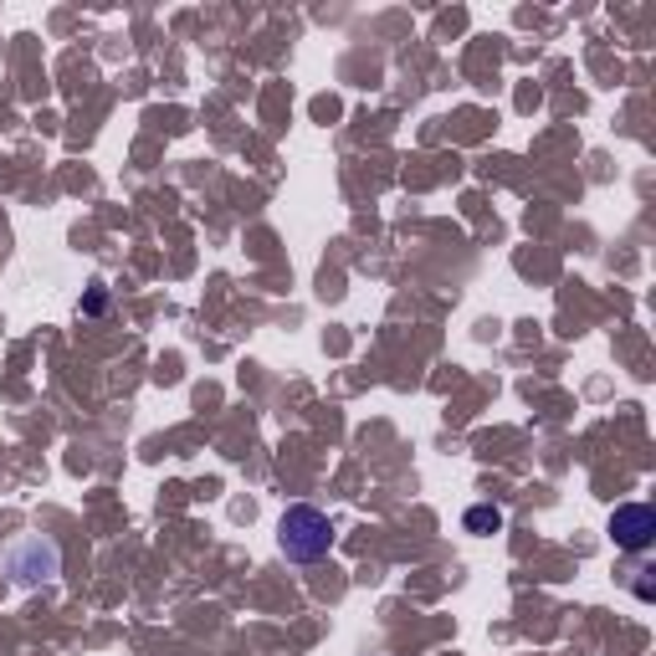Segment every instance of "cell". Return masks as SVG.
I'll use <instances>...</instances> for the list:
<instances>
[{
    "instance_id": "2",
    "label": "cell",
    "mask_w": 656,
    "mask_h": 656,
    "mask_svg": "<svg viewBox=\"0 0 656 656\" xmlns=\"http://www.w3.org/2000/svg\"><path fill=\"white\" fill-rule=\"evenodd\" d=\"M5 570H11V580L16 585H51L57 580V544L47 539H21L11 554H5Z\"/></svg>"
},
{
    "instance_id": "5",
    "label": "cell",
    "mask_w": 656,
    "mask_h": 656,
    "mask_svg": "<svg viewBox=\"0 0 656 656\" xmlns=\"http://www.w3.org/2000/svg\"><path fill=\"white\" fill-rule=\"evenodd\" d=\"M103 303H108V293H103V287H98V293H93V298H87V303H83V313H103Z\"/></svg>"
},
{
    "instance_id": "4",
    "label": "cell",
    "mask_w": 656,
    "mask_h": 656,
    "mask_svg": "<svg viewBox=\"0 0 656 656\" xmlns=\"http://www.w3.org/2000/svg\"><path fill=\"white\" fill-rule=\"evenodd\" d=\"M462 528H467V534H498V528H503V508L472 503L467 513H462Z\"/></svg>"
},
{
    "instance_id": "3",
    "label": "cell",
    "mask_w": 656,
    "mask_h": 656,
    "mask_svg": "<svg viewBox=\"0 0 656 656\" xmlns=\"http://www.w3.org/2000/svg\"><path fill=\"white\" fill-rule=\"evenodd\" d=\"M610 539L621 554H646L656 544V513L646 503H621L610 513Z\"/></svg>"
},
{
    "instance_id": "1",
    "label": "cell",
    "mask_w": 656,
    "mask_h": 656,
    "mask_svg": "<svg viewBox=\"0 0 656 656\" xmlns=\"http://www.w3.org/2000/svg\"><path fill=\"white\" fill-rule=\"evenodd\" d=\"M277 549H283V559H293V564H319V559L334 549V523H329V513L313 503L283 508V518H277Z\"/></svg>"
}]
</instances>
